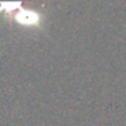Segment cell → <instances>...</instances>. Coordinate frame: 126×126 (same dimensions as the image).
Here are the masks:
<instances>
[{
	"instance_id": "obj_1",
	"label": "cell",
	"mask_w": 126,
	"mask_h": 126,
	"mask_svg": "<svg viewBox=\"0 0 126 126\" xmlns=\"http://www.w3.org/2000/svg\"><path fill=\"white\" fill-rule=\"evenodd\" d=\"M14 18L18 23H20L23 26H35L41 20V16H39L38 12L33 11V10H25V8H20L19 11H16Z\"/></svg>"
}]
</instances>
